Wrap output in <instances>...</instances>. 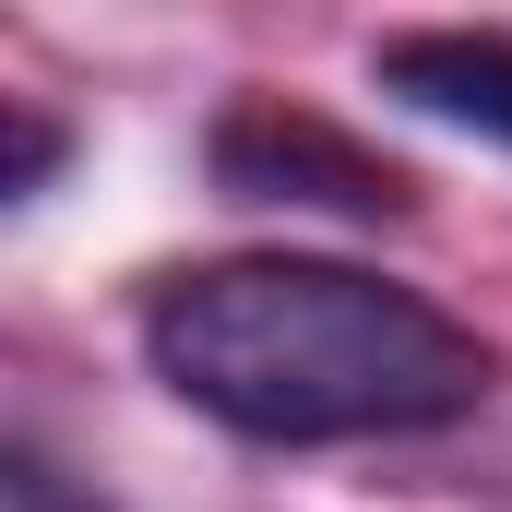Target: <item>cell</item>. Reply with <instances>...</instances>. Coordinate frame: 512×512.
<instances>
[{"mask_svg": "<svg viewBox=\"0 0 512 512\" xmlns=\"http://www.w3.org/2000/svg\"><path fill=\"white\" fill-rule=\"evenodd\" d=\"M143 358L191 417L274 441V453L453 429L501 382V358L417 286H382L358 262H298V251L167 274L143 298Z\"/></svg>", "mask_w": 512, "mask_h": 512, "instance_id": "1", "label": "cell"}, {"mask_svg": "<svg viewBox=\"0 0 512 512\" xmlns=\"http://www.w3.org/2000/svg\"><path fill=\"white\" fill-rule=\"evenodd\" d=\"M215 179L239 203H322V215H405V179H393L370 143H346L334 120H310L298 96H239L215 120Z\"/></svg>", "mask_w": 512, "mask_h": 512, "instance_id": "2", "label": "cell"}, {"mask_svg": "<svg viewBox=\"0 0 512 512\" xmlns=\"http://www.w3.org/2000/svg\"><path fill=\"white\" fill-rule=\"evenodd\" d=\"M370 72H382V96H405L417 120H453V131H477V143H512V36L501 24L393 36Z\"/></svg>", "mask_w": 512, "mask_h": 512, "instance_id": "3", "label": "cell"}, {"mask_svg": "<svg viewBox=\"0 0 512 512\" xmlns=\"http://www.w3.org/2000/svg\"><path fill=\"white\" fill-rule=\"evenodd\" d=\"M48 167H60V131H48V120H24V155H12V203H36V191H48Z\"/></svg>", "mask_w": 512, "mask_h": 512, "instance_id": "4", "label": "cell"}]
</instances>
